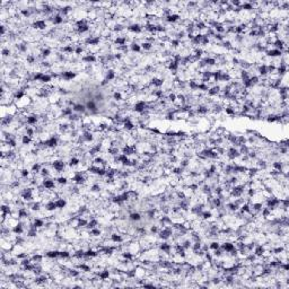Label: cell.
<instances>
[{
    "label": "cell",
    "mask_w": 289,
    "mask_h": 289,
    "mask_svg": "<svg viewBox=\"0 0 289 289\" xmlns=\"http://www.w3.org/2000/svg\"><path fill=\"white\" fill-rule=\"evenodd\" d=\"M164 84H165V80L163 78H159V77H153L150 79V82H149V85H150L151 87H155V88H160L162 86H164Z\"/></svg>",
    "instance_id": "cell-11"
},
{
    "label": "cell",
    "mask_w": 289,
    "mask_h": 289,
    "mask_svg": "<svg viewBox=\"0 0 289 289\" xmlns=\"http://www.w3.org/2000/svg\"><path fill=\"white\" fill-rule=\"evenodd\" d=\"M44 208H45V211H49V212H52V211H54L56 209H58L56 204V201H53V200H48L47 203L44 204Z\"/></svg>",
    "instance_id": "cell-24"
},
{
    "label": "cell",
    "mask_w": 289,
    "mask_h": 289,
    "mask_svg": "<svg viewBox=\"0 0 289 289\" xmlns=\"http://www.w3.org/2000/svg\"><path fill=\"white\" fill-rule=\"evenodd\" d=\"M40 120V115L39 114H35V113H33V114H30V115H27V117H26V124L28 125H35L37 122H39Z\"/></svg>",
    "instance_id": "cell-14"
},
{
    "label": "cell",
    "mask_w": 289,
    "mask_h": 289,
    "mask_svg": "<svg viewBox=\"0 0 289 289\" xmlns=\"http://www.w3.org/2000/svg\"><path fill=\"white\" fill-rule=\"evenodd\" d=\"M239 8H241L242 11H252V10H254V7H253V5L251 4V2H244V4H242L241 6H239Z\"/></svg>",
    "instance_id": "cell-37"
},
{
    "label": "cell",
    "mask_w": 289,
    "mask_h": 289,
    "mask_svg": "<svg viewBox=\"0 0 289 289\" xmlns=\"http://www.w3.org/2000/svg\"><path fill=\"white\" fill-rule=\"evenodd\" d=\"M89 191H91L92 193H99V192L102 191V188H101L98 182H95V183H93V184L91 185Z\"/></svg>",
    "instance_id": "cell-40"
},
{
    "label": "cell",
    "mask_w": 289,
    "mask_h": 289,
    "mask_svg": "<svg viewBox=\"0 0 289 289\" xmlns=\"http://www.w3.org/2000/svg\"><path fill=\"white\" fill-rule=\"evenodd\" d=\"M180 19H181V15H180V14L172 13L169 16H167V17L165 18V22L169 23V24H175V23L180 22Z\"/></svg>",
    "instance_id": "cell-17"
},
{
    "label": "cell",
    "mask_w": 289,
    "mask_h": 289,
    "mask_svg": "<svg viewBox=\"0 0 289 289\" xmlns=\"http://www.w3.org/2000/svg\"><path fill=\"white\" fill-rule=\"evenodd\" d=\"M220 245H221V243H220L219 241H212L211 243L209 244V250L215 251L217 250V249H220Z\"/></svg>",
    "instance_id": "cell-54"
},
{
    "label": "cell",
    "mask_w": 289,
    "mask_h": 289,
    "mask_svg": "<svg viewBox=\"0 0 289 289\" xmlns=\"http://www.w3.org/2000/svg\"><path fill=\"white\" fill-rule=\"evenodd\" d=\"M158 250L160 251V253H165V254L171 255V252L173 250V245L167 243L166 241H163L162 243L158 244Z\"/></svg>",
    "instance_id": "cell-4"
},
{
    "label": "cell",
    "mask_w": 289,
    "mask_h": 289,
    "mask_svg": "<svg viewBox=\"0 0 289 289\" xmlns=\"http://www.w3.org/2000/svg\"><path fill=\"white\" fill-rule=\"evenodd\" d=\"M1 54H2L4 58H7V56H9L10 54H11V52H10L9 48H4L2 49V51H1Z\"/></svg>",
    "instance_id": "cell-62"
},
{
    "label": "cell",
    "mask_w": 289,
    "mask_h": 289,
    "mask_svg": "<svg viewBox=\"0 0 289 289\" xmlns=\"http://www.w3.org/2000/svg\"><path fill=\"white\" fill-rule=\"evenodd\" d=\"M80 164V159L78 158V157H71L69 159V163H68V166L69 167H76V166H78V165Z\"/></svg>",
    "instance_id": "cell-46"
},
{
    "label": "cell",
    "mask_w": 289,
    "mask_h": 289,
    "mask_svg": "<svg viewBox=\"0 0 289 289\" xmlns=\"http://www.w3.org/2000/svg\"><path fill=\"white\" fill-rule=\"evenodd\" d=\"M201 60L204 62V65L207 67H212V66L217 65V60L216 58H211V56H207V58H203Z\"/></svg>",
    "instance_id": "cell-35"
},
{
    "label": "cell",
    "mask_w": 289,
    "mask_h": 289,
    "mask_svg": "<svg viewBox=\"0 0 289 289\" xmlns=\"http://www.w3.org/2000/svg\"><path fill=\"white\" fill-rule=\"evenodd\" d=\"M127 42H128V37H125V36H117L115 40H114V44H115L117 47L127 45Z\"/></svg>",
    "instance_id": "cell-28"
},
{
    "label": "cell",
    "mask_w": 289,
    "mask_h": 289,
    "mask_svg": "<svg viewBox=\"0 0 289 289\" xmlns=\"http://www.w3.org/2000/svg\"><path fill=\"white\" fill-rule=\"evenodd\" d=\"M110 241L114 244H121V243L124 242V238L120 233H112L110 235Z\"/></svg>",
    "instance_id": "cell-16"
},
{
    "label": "cell",
    "mask_w": 289,
    "mask_h": 289,
    "mask_svg": "<svg viewBox=\"0 0 289 289\" xmlns=\"http://www.w3.org/2000/svg\"><path fill=\"white\" fill-rule=\"evenodd\" d=\"M169 44H171V47H172L173 49H177L180 45H181V41L177 40V39H171Z\"/></svg>",
    "instance_id": "cell-58"
},
{
    "label": "cell",
    "mask_w": 289,
    "mask_h": 289,
    "mask_svg": "<svg viewBox=\"0 0 289 289\" xmlns=\"http://www.w3.org/2000/svg\"><path fill=\"white\" fill-rule=\"evenodd\" d=\"M49 21H51L53 25H61L65 21V18H63V16H61L60 14H56L52 17H49Z\"/></svg>",
    "instance_id": "cell-20"
},
{
    "label": "cell",
    "mask_w": 289,
    "mask_h": 289,
    "mask_svg": "<svg viewBox=\"0 0 289 289\" xmlns=\"http://www.w3.org/2000/svg\"><path fill=\"white\" fill-rule=\"evenodd\" d=\"M56 183H58V184H60V185H67V184L69 183V182H68V181H69V180H68V177L63 176V175L56 177Z\"/></svg>",
    "instance_id": "cell-49"
},
{
    "label": "cell",
    "mask_w": 289,
    "mask_h": 289,
    "mask_svg": "<svg viewBox=\"0 0 289 289\" xmlns=\"http://www.w3.org/2000/svg\"><path fill=\"white\" fill-rule=\"evenodd\" d=\"M19 14H21L24 18H30L31 16H32V10H31V9H27V8H24V9H21V10H19Z\"/></svg>",
    "instance_id": "cell-52"
},
{
    "label": "cell",
    "mask_w": 289,
    "mask_h": 289,
    "mask_svg": "<svg viewBox=\"0 0 289 289\" xmlns=\"http://www.w3.org/2000/svg\"><path fill=\"white\" fill-rule=\"evenodd\" d=\"M31 27L36 31H44L48 27V25H47L45 19H35L34 22L31 24Z\"/></svg>",
    "instance_id": "cell-3"
},
{
    "label": "cell",
    "mask_w": 289,
    "mask_h": 289,
    "mask_svg": "<svg viewBox=\"0 0 289 289\" xmlns=\"http://www.w3.org/2000/svg\"><path fill=\"white\" fill-rule=\"evenodd\" d=\"M42 185L47 189V190H56V182L54 180H52L51 177H48V178H43L42 181Z\"/></svg>",
    "instance_id": "cell-8"
},
{
    "label": "cell",
    "mask_w": 289,
    "mask_h": 289,
    "mask_svg": "<svg viewBox=\"0 0 289 289\" xmlns=\"http://www.w3.org/2000/svg\"><path fill=\"white\" fill-rule=\"evenodd\" d=\"M32 143H33V138H32V137L27 136V134H23L22 136V143L24 145V146H28V145H31Z\"/></svg>",
    "instance_id": "cell-48"
},
{
    "label": "cell",
    "mask_w": 289,
    "mask_h": 289,
    "mask_svg": "<svg viewBox=\"0 0 289 289\" xmlns=\"http://www.w3.org/2000/svg\"><path fill=\"white\" fill-rule=\"evenodd\" d=\"M195 112L199 115H206L208 112H209V108L207 105H203V104H199L198 106L195 108Z\"/></svg>",
    "instance_id": "cell-21"
},
{
    "label": "cell",
    "mask_w": 289,
    "mask_h": 289,
    "mask_svg": "<svg viewBox=\"0 0 289 289\" xmlns=\"http://www.w3.org/2000/svg\"><path fill=\"white\" fill-rule=\"evenodd\" d=\"M265 251H267V247L264 246V244H259V245H255L254 250H253V254L258 259H260V258H263Z\"/></svg>",
    "instance_id": "cell-5"
},
{
    "label": "cell",
    "mask_w": 289,
    "mask_h": 289,
    "mask_svg": "<svg viewBox=\"0 0 289 289\" xmlns=\"http://www.w3.org/2000/svg\"><path fill=\"white\" fill-rule=\"evenodd\" d=\"M85 105H86L87 111H89L92 114L97 113V105H96V103H95V101H94V99H89V101H88V102H87Z\"/></svg>",
    "instance_id": "cell-19"
},
{
    "label": "cell",
    "mask_w": 289,
    "mask_h": 289,
    "mask_svg": "<svg viewBox=\"0 0 289 289\" xmlns=\"http://www.w3.org/2000/svg\"><path fill=\"white\" fill-rule=\"evenodd\" d=\"M51 166L56 173H62L66 169V162L62 159H54L51 163Z\"/></svg>",
    "instance_id": "cell-2"
},
{
    "label": "cell",
    "mask_w": 289,
    "mask_h": 289,
    "mask_svg": "<svg viewBox=\"0 0 289 289\" xmlns=\"http://www.w3.org/2000/svg\"><path fill=\"white\" fill-rule=\"evenodd\" d=\"M258 72H259V77L261 78H265L269 75V72H268V68H267V65H264V63H262V65H260L259 67H258Z\"/></svg>",
    "instance_id": "cell-26"
},
{
    "label": "cell",
    "mask_w": 289,
    "mask_h": 289,
    "mask_svg": "<svg viewBox=\"0 0 289 289\" xmlns=\"http://www.w3.org/2000/svg\"><path fill=\"white\" fill-rule=\"evenodd\" d=\"M82 62H85V63L91 65V63H95V62H97V61H98V58H97L94 53H87V54H85L84 56H82Z\"/></svg>",
    "instance_id": "cell-7"
},
{
    "label": "cell",
    "mask_w": 289,
    "mask_h": 289,
    "mask_svg": "<svg viewBox=\"0 0 289 289\" xmlns=\"http://www.w3.org/2000/svg\"><path fill=\"white\" fill-rule=\"evenodd\" d=\"M140 45H141V49L143 51H150L154 44H151L150 42H147V41H143V43H140Z\"/></svg>",
    "instance_id": "cell-53"
},
{
    "label": "cell",
    "mask_w": 289,
    "mask_h": 289,
    "mask_svg": "<svg viewBox=\"0 0 289 289\" xmlns=\"http://www.w3.org/2000/svg\"><path fill=\"white\" fill-rule=\"evenodd\" d=\"M72 110L75 113H82V114H84V113H86L87 108H86V105H84V104H80V103H76L75 105L72 106Z\"/></svg>",
    "instance_id": "cell-23"
},
{
    "label": "cell",
    "mask_w": 289,
    "mask_h": 289,
    "mask_svg": "<svg viewBox=\"0 0 289 289\" xmlns=\"http://www.w3.org/2000/svg\"><path fill=\"white\" fill-rule=\"evenodd\" d=\"M96 275L98 276L101 281H106L108 280V278L111 277V271H110L108 269H103V270H101L99 272H96Z\"/></svg>",
    "instance_id": "cell-18"
},
{
    "label": "cell",
    "mask_w": 289,
    "mask_h": 289,
    "mask_svg": "<svg viewBox=\"0 0 289 289\" xmlns=\"http://www.w3.org/2000/svg\"><path fill=\"white\" fill-rule=\"evenodd\" d=\"M188 87L190 88V91L197 92L199 91V82H197L195 79H190L188 82Z\"/></svg>",
    "instance_id": "cell-34"
},
{
    "label": "cell",
    "mask_w": 289,
    "mask_h": 289,
    "mask_svg": "<svg viewBox=\"0 0 289 289\" xmlns=\"http://www.w3.org/2000/svg\"><path fill=\"white\" fill-rule=\"evenodd\" d=\"M210 85L209 84H206V82H199V91L202 92V93H207L210 88Z\"/></svg>",
    "instance_id": "cell-51"
},
{
    "label": "cell",
    "mask_w": 289,
    "mask_h": 289,
    "mask_svg": "<svg viewBox=\"0 0 289 289\" xmlns=\"http://www.w3.org/2000/svg\"><path fill=\"white\" fill-rule=\"evenodd\" d=\"M286 165H287V163H282L281 160H275V162L272 163V169H277V171H279V172L282 173V171H284Z\"/></svg>",
    "instance_id": "cell-25"
},
{
    "label": "cell",
    "mask_w": 289,
    "mask_h": 289,
    "mask_svg": "<svg viewBox=\"0 0 289 289\" xmlns=\"http://www.w3.org/2000/svg\"><path fill=\"white\" fill-rule=\"evenodd\" d=\"M265 56H269V58H271V59H273V58H280V56H282L284 54H282V51H280V50H277V49H269V50L265 52Z\"/></svg>",
    "instance_id": "cell-15"
},
{
    "label": "cell",
    "mask_w": 289,
    "mask_h": 289,
    "mask_svg": "<svg viewBox=\"0 0 289 289\" xmlns=\"http://www.w3.org/2000/svg\"><path fill=\"white\" fill-rule=\"evenodd\" d=\"M32 225L34 226L35 228H43L44 226H45V223H44V220L42 219V218H34L33 219V221H32Z\"/></svg>",
    "instance_id": "cell-31"
},
{
    "label": "cell",
    "mask_w": 289,
    "mask_h": 289,
    "mask_svg": "<svg viewBox=\"0 0 289 289\" xmlns=\"http://www.w3.org/2000/svg\"><path fill=\"white\" fill-rule=\"evenodd\" d=\"M224 112L226 113L227 115H229V117H235V115H236V112H235V110H234V108L232 105H226V106H224Z\"/></svg>",
    "instance_id": "cell-39"
},
{
    "label": "cell",
    "mask_w": 289,
    "mask_h": 289,
    "mask_svg": "<svg viewBox=\"0 0 289 289\" xmlns=\"http://www.w3.org/2000/svg\"><path fill=\"white\" fill-rule=\"evenodd\" d=\"M85 52V48L82 47V44H78V45H76V49H75V54L76 56H82V53Z\"/></svg>",
    "instance_id": "cell-56"
},
{
    "label": "cell",
    "mask_w": 289,
    "mask_h": 289,
    "mask_svg": "<svg viewBox=\"0 0 289 289\" xmlns=\"http://www.w3.org/2000/svg\"><path fill=\"white\" fill-rule=\"evenodd\" d=\"M1 212H2V214H6V215H9V216H11L13 209L10 208L9 203L8 204H2V206H1Z\"/></svg>",
    "instance_id": "cell-50"
},
{
    "label": "cell",
    "mask_w": 289,
    "mask_h": 289,
    "mask_svg": "<svg viewBox=\"0 0 289 289\" xmlns=\"http://www.w3.org/2000/svg\"><path fill=\"white\" fill-rule=\"evenodd\" d=\"M60 255V250H51L45 253V256L48 259H58Z\"/></svg>",
    "instance_id": "cell-33"
},
{
    "label": "cell",
    "mask_w": 289,
    "mask_h": 289,
    "mask_svg": "<svg viewBox=\"0 0 289 289\" xmlns=\"http://www.w3.org/2000/svg\"><path fill=\"white\" fill-rule=\"evenodd\" d=\"M129 47H130V50L132 52H134V53H139V52L141 51V45H140V43H138V42H134L133 41Z\"/></svg>",
    "instance_id": "cell-38"
},
{
    "label": "cell",
    "mask_w": 289,
    "mask_h": 289,
    "mask_svg": "<svg viewBox=\"0 0 289 289\" xmlns=\"http://www.w3.org/2000/svg\"><path fill=\"white\" fill-rule=\"evenodd\" d=\"M35 133H36V132H35V130L33 129V128H31V127H26L25 128V133L24 134H27V136H30V137L33 138Z\"/></svg>",
    "instance_id": "cell-59"
},
{
    "label": "cell",
    "mask_w": 289,
    "mask_h": 289,
    "mask_svg": "<svg viewBox=\"0 0 289 289\" xmlns=\"http://www.w3.org/2000/svg\"><path fill=\"white\" fill-rule=\"evenodd\" d=\"M115 77H117V75H115V71H114L113 69H108V71H106L105 79H106L108 82H112V80H114Z\"/></svg>",
    "instance_id": "cell-41"
},
{
    "label": "cell",
    "mask_w": 289,
    "mask_h": 289,
    "mask_svg": "<svg viewBox=\"0 0 289 289\" xmlns=\"http://www.w3.org/2000/svg\"><path fill=\"white\" fill-rule=\"evenodd\" d=\"M41 169H42V165L40 163H34L31 167V172H32V174H40Z\"/></svg>",
    "instance_id": "cell-42"
},
{
    "label": "cell",
    "mask_w": 289,
    "mask_h": 289,
    "mask_svg": "<svg viewBox=\"0 0 289 289\" xmlns=\"http://www.w3.org/2000/svg\"><path fill=\"white\" fill-rule=\"evenodd\" d=\"M89 236H91V237H99V236H102V230L99 228H97V227H95V228H93V229H89Z\"/></svg>",
    "instance_id": "cell-44"
},
{
    "label": "cell",
    "mask_w": 289,
    "mask_h": 289,
    "mask_svg": "<svg viewBox=\"0 0 289 289\" xmlns=\"http://www.w3.org/2000/svg\"><path fill=\"white\" fill-rule=\"evenodd\" d=\"M210 43V39L208 37V36H206V35L203 34L202 36V40H201V44L200 45H203V47H207L208 44Z\"/></svg>",
    "instance_id": "cell-61"
},
{
    "label": "cell",
    "mask_w": 289,
    "mask_h": 289,
    "mask_svg": "<svg viewBox=\"0 0 289 289\" xmlns=\"http://www.w3.org/2000/svg\"><path fill=\"white\" fill-rule=\"evenodd\" d=\"M136 128H137V127H136V124L132 122V120L127 121V122H124L123 125H122V129L124 130V131H127V132H132Z\"/></svg>",
    "instance_id": "cell-22"
},
{
    "label": "cell",
    "mask_w": 289,
    "mask_h": 289,
    "mask_svg": "<svg viewBox=\"0 0 289 289\" xmlns=\"http://www.w3.org/2000/svg\"><path fill=\"white\" fill-rule=\"evenodd\" d=\"M146 110H148V102L147 101H137L132 105V111L138 113V114L143 113Z\"/></svg>",
    "instance_id": "cell-1"
},
{
    "label": "cell",
    "mask_w": 289,
    "mask_h": 289,
    "mask_svg": "<svg viewBox=\"0 0 289 289\" xmlns=\"http://www.w3.org/2000/svg\"><path fill=\"white\" fill-rule=\"evenodd\" d=\"M129 219L131 221H140L143 219V216L139 211H132L129 214Z\"/></svg>",
    "instance_id": "cell-30"
},
{
    "label": "cell",
    "mask_w": 289,
    "mask_h": 289,
    "mask_svg": "<svg viewBox=\"0 0 289 289\" xmlns=\"http://www.w3.org/2000/svg\"><path fill=\"white\" fill-rule=\"evenodd\" d=\"M220 247H221V250L224 251L225 253H229V252H232L235 249V244H234V242L226 241L220 245Z\"/></svg>",
    "instance_id": "cell-13"
},
{
    "label": "cell",
    "mask_w": 289,
    "mask_h": 289,
    "mask_svg": "<svg viewBox=\"0 0 289 289\" xmlns=\"http://www.w3.org/2000/svg\"><path fill=\"white\" fill-rule=\"evenodd\" d=\"M56 208H58V209L62 210V209H65L66 206H67V200H66L65 198L56 199Z\"/></svg>",
    "instance_id": "cell-36"
},
{
    "label": "cell",
    "mask_w": 289,
    "mask_h": 289,
    "mask_svg": "<svg viewBox=\"0 0 289 289\" xmlns=\"http://www.w3.org/2000/svg\"><path fill=\"white\" fill-rule=\"evenodd\" d=\"M26 62H27L28 65H34L35 62H36V56H35L34 54H27V56H26Z\"/></svg>",
    "instance_id": "cell-57"
},
{
    "label": "cell",
    "mask_w": 289,
    "mask_h": 289,
    "mask_svg": "<svg viewBox=\"0 0 289 289\" xmlns=\"http://www.w3.org/2000/svg\"><path fill=\"white\" fill-rule=\"evenodd\" d=\"M98 224H99V221H98V219L96 218V217H94V218H91V219L88 220V224H87V226H86V229H93V228H95V227H97L98 226Z\"/></svg>",
    "instance_id": "cell-32"
},
{
    "label": "cell",
    "mask_w": 289,
    "mask_h": 289,
    "mask_svg": "<svg viewBox=\"0 0 289 289\" xmlns=\"http://www.w3.org/2000/svg\"><path fill=\"white\" fill-rule=\"evenodd\" d=\"M159 227L157 226V225H151L150 228H149V232H150L151 235H157L158 234V232H159Z\"/></svg>",
    "instance_id": "cell-60"
},
{
    "label": "cell",
    "mask_w": 289,
    "mask_h": 289,
    "mask_svg": "<svg viewBox=\"0 0 289 289\" xmlns=\"http://www.w3.org/2000/svg\"><path fill=\"white\" fill-rule=\"evenodd\" d=\"M220 91H221V86L219 85H214L209 88V91L207 92V95L211 98V97H215V96H219L220 95Z\"/></svg>",
    "instance_id": "cell-10"
},
{
    "label": "cell",
    "mask_w": 289,
    "mask_h": 289,
    "mask_svg": "<svg viewBox=\"0 0 289 289\" xmlns=\"http://www.w3.org/2000/svg\"><path fill=\"white\" fill-rule=\"evenodd\" d=\"M227 209H228L229 211H232V212H237L238 210H239V204L238 203H236L235 201H229L228 203H227Z\"/></svg>",
    "instance_id": "cell-27"
},
{
    "label": "cell",
    "mask_w": 289,
    "mask_h": 289,
    "mask_svg": "<svg viewBox=\"0 0 289 289\" xmlns=\"http://www.w3.org/2000/svg\"><path fill=\"white\" fill-rule=\"evenodd\" d=\"M51 53H52V51H51V49L50 48H44L42 51H41V54H40V58L41 59H47V58H49V56H51Z\"/></svg>",
    "instance_id": "cell-43"
},
{
    "label": "cell",
    "mask_w": 289,
    "mask_h": 289,
    "mask_svg": "<svg viewBox=\"0 0 289 289\" xmlns=\"http://www.w3.org/2000/svg\"><path fill=\"white\" fill-rule=\"evenodd\" d=\"M0 30H1V36H2V37H5L6 31H7V30H6V26H5L4 24H2V25H1V27H0Z\"/></svg>",
    "instance_id": "cell-63"
},
{
    "label": "cell",
    "mask_w": 289,
    "mask_h": 289,
    "mask_svg": "<svg viewBox=\"0 0 289 289\" xmlns=\"http://www.w3.org/2000/svg\"><path fill=\"white\" fill-rule=\"evenodd\" d=\"M40 176L42 177V178H48V177L51 176V172H50V169H48V167H42V169H41V172H40Z\"/></svg>",
    "instance_id": "cell-45"
},
{
    "label": "cell",
    "mask_w": 289,
    "mask_h": 289,
    "mask_svg": "<svg viewBox=\"0 0 289 289\" xmlns=\"http://www.w3.org/2000/svg\"><path fill=\"white\" fill-rule=\"evenodd\" d=\"M143 26L140 25L139 23H133V24H130V25L128 26V31L131 32V33H134V34L143 33Z\"/></svg>",
    "instance_id": "cell-9"
},
{
    "label": "cell",
    "mask_w": 289,
    "mask_h": 289,
    "mask_svg": "<svg viewBox=\"0 0 289 289\" xmlns=\"http://www.w3.org/2000/svg\"><path fill=\"white\" fill-rule=\"evenodd\" d=\"M24 225H25V223L19 220L17 224L11 228V233L15 234V235H22L24 233Z\"/></svg>",
    "instance_id": "cell-12"
},
{
    "label": "cell",
    "mask_w": 289,
    "mask_h": 289,
    "mask_svg": "<svg viewBox=\"0 0 289 289\" xmlns=\"http://www.w3.org/2000/svg\"><path fill=\"white\" fill-rule=\"evenodd\" d=\"M60 75H61V79H63V80H66V82L72 80V79H75V78L77 77V72H75V71H72V70L62 71Z\"/></svg>",
    "instance_id": "cell-6"
},
{
    "label": "cell",
    "mask_w": 289,
    "mask_h": 289,
    "mask_svg": "<svg viewBox=\"0 0 289 289\" xmlns=\"http://www.w3.org/2000/svg\"><path fill=\"white\" fill-rule=\"evenodd\" d=\"M212 217H214V215H212L211 210H203V211L201 212V215H200V218H201L203 221H208V220L212 219Z\"/></svg>",
    "instance_id": "cell-29"
},
{
    "label": "cell",
    "mask_w": 289,
    "mask_h": 289,
    "mask_svg": "<svg viewBox=\"0 0 289 289\" xmlns=\"http://www.w3.org/2000/svg\"><path fill=\"white\" fill-rule=\"evenodd\" d=\"M113 99H114L115 102H121V101H123V95H122V93L119 91L114 92V93H113Z\"/></svg>",
    "instance_id": "cell-55"
},
{
    "label": "cell",
    "mask_w": 289,
    "mask_h": 289,
    "mask_svg": "<svg viewBox=\"0 0 289 289\" xmlns=\"http://www.w3.org/2000/svg\"><path fill=\"white\" fill-rule=\"evenodd\" d=\"M31 260H32V262H33V263L40 264L41 262H42V261H43V255L35 253L34 255H32V256H31Z\"/></svg>",
    "instance_id": "cell-47"
}]
</instances>
